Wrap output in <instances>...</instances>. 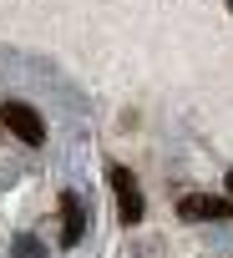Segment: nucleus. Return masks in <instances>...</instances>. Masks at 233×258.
Listing matches in <instances>:
<instances>
[{
  "label": "nucleus",
  "instance_id": "4",
  "mask_svg": "<svg viewBox=\"0 0 233 258\" xmlns=\"http://www.w3.org/2000/svg\"><path fill=\"white\" fill-rule=\"evenodd\" d=\"M81 233H86V213H81L76 198H66L61 203V243L71 248V243H81Z\"/></svg>",
  "mask_w": 233,
  "mask_h": 258
},
{
  "label": "nucleus",
  "instance_id": "2",
  "mask_svg": "<svg viewBox=\"0 0 233 258\" xmlns=\"http://www.w3.org/2000/svg\"><path fill=\"white\" fill-rule=\"evenodd\" d=\"M106 182H111L116 203H122V223H137V218H142V187H137V177H132L127 167H111Z\"/></svg>",
  "mask_w": 233,
  "mask_h": 258
},
{
  "label": "nucleus",
  "instance_id": "3",
  "mask_svg": "<svg viewBox=\"0 0 233 258\" xmlns=\"http://www.w3.org/2000/svg\"><path fill=\"white\" fill-rule=\"evenodd\" d=\"M178 213H183V218H193V223H203V218H233V203H228V198L193 192V198H183V203H178Z\"/></svg>",
  "mask_w": 233,
  "mask_h": 258
},
{
  "label": "nucleus",
  "instance_id": "1",
  "mask_svg": "<svg viewBox=\"0 0 233 258\" xmlns=\"http://www.w3.org/2000/svg\"><path fill=\"white\" fill-rule=\"evenodd\" d=\"M0 121L11 126L26 147H41V142H46V121H41V111L26 106V101H6V106H0Z\"/></svg>",
  "mask_w": 233,
  "mask_h": 258
},
{
  "label": "nucleus",
  "instance_id": "5",
  "mask_svg": "<svg viewBox=\"0 0 233 258\" xmlns=\"http://www.w3.org/2000/svg\"><path fill=\"white\" fill-rule=\"evenodd\" d=\"M223 187H228V198H233V167H228V177H223Z\"/></svg>",
  "mask_w": 233,
  "mask_h": 258
}]
</instances>
